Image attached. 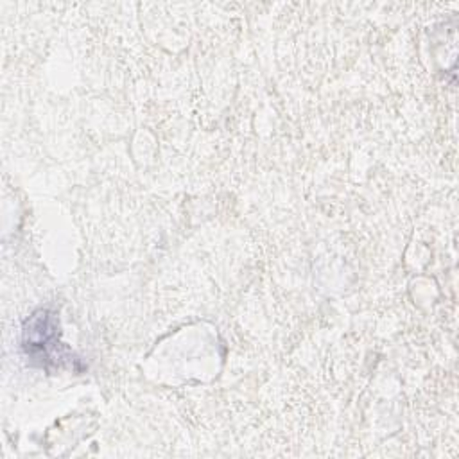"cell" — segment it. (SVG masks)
Listing matches in <instances>:
<instances>
[{
	"label": "cell",
	"instance_id": "6da1fadb",
	"mask_svg": "<svg viewBox=\"0 0 459 459\" xmlns=\"http://www.w3.org/2000/svg\"><path fill=\"white\" fill-rule=\"evenodd\" d=\"M22 348L27 360L47 373L84 368L81 357L61 341L59 317L52 308H38L23 321Z\"/></svg>",
	"mask_w": 459,
	"mask_h": 459
}]
</instances>
